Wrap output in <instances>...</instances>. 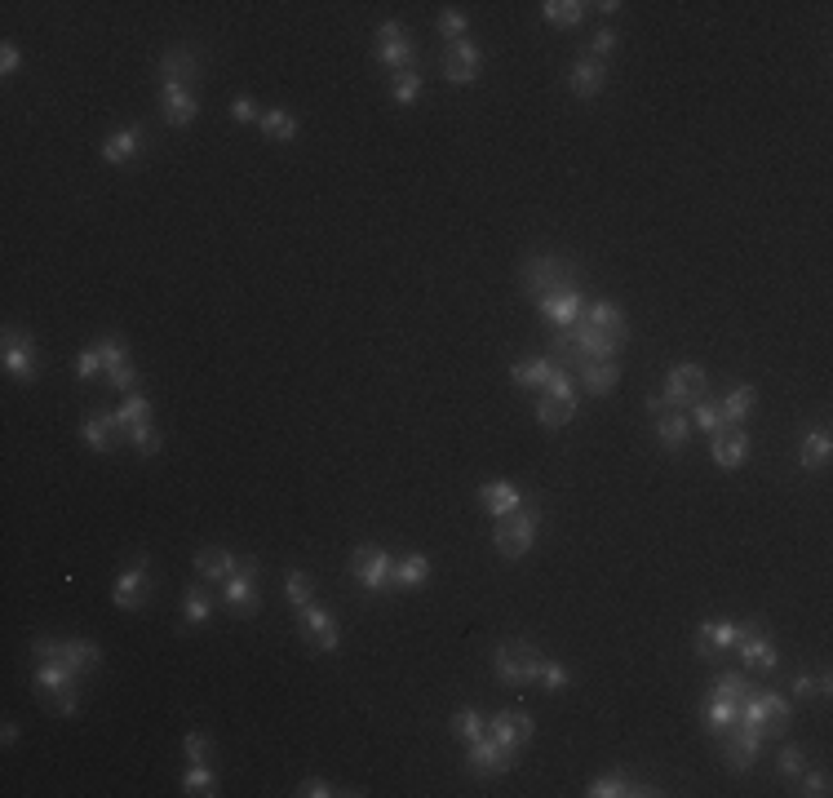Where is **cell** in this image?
I'll return each mask as SVG.
<instances>
[{"label":"cell","instance_id":"obj_37","mask_svg":"<svg viewBox=\"0 0 833 798\" xmlns=\"http://www.w3.org/2000/svg\"><path fill=\"white\" fill-rule=\"evenodd\" d=\"M656 435H661V448H665V453H683L687 439H692V422H687L683 413L656 417Z\"/></svg>","mask_w":833,"mask_h":798},{"label":"cell","instance_id":"obj_48","mask_svg":"<svg viewBox=\"0 0 833 798\" xmlns=\"http://www.w3.org/2000/svg\"><path fill=\"white\" fill-rule=\"evenodd\" d=\"M71 373H76V382H94L98 373H107V368H102V351H98V342H94V346H85V351L76 355V368H71Z\"/></svg>","mask_w":833,"mask_h":798},{"label":"cell","instance_id":"obj_43","mask_svg":"<svg viewBox=\"0 0 833 798\" xmlns=\"http://www.w3.org/2000/svg\"><path fill=\"white\" fill-rule=\"evenodd\" d=\"M116 422H120V435H129L133 426H142V422H151V399L147 395H125V404L116 408Z\"/></svg>","mask_w":833,"mask_h":798},{"label":"cell","instance_id":"obj_19","mask_svg":"<svg viewBox=\"0 0 833 798\" xmlns=\"http://www.w3.org/2000/svg\"><path fill=\"white\" fill-rule=\"evenodd\" d=\"M740 639V621H705L696 630V657L701 661H718L723 652H732Z\"/></svg>","mask_w":833,"mask_h":798},{"label":"cell","instance_id":"obj_56","mask_svg":"<svg viewBox=\"0 0 833 798\" xmlns=\"http://www.w3.org/2000/svg\"><path fill=\"white\" fill-rule=\"evenodd\" d=\"M612 49H616V32H612V27H599V32L590 36V49H585V54L599 58V63H603V58H608Z\"/></svg>","mask_w":833,"mask_h":798},{"label":"cell","instance_id":"obj_34","mask_svg":"<svg viewBox=\"0 0 833 798\" xmlns=\"http://www.w3.org/2000/svg\"><path fill=\"white\" fill-rule=\"evenodd\" d=\"M235 568H240V564H235L231 550H218V546H213V550H200V555H195V572L204 577V586H209V581H226Z\"/></svg>","mask_w":833,"mask_h":798},{"label":"cell","instance_id":"obj_35","mask_svg":"<svg viewBox=\"0 0 833 798\" xmlns=\"http://www.w3.org/2000/svg\"><path fill=\"white\" fill-rule=\"evenodd\" d=\"M754 399L758 391L754 386H732V391L723 395V404H718V413H723V426H740L749 413H754Z\"/></svg>","mask_w":833,"mask_h":798},{"label":"cell","instance_id":"obj_4","mask_svg":"<svg viewBox=\"0 0 833 798\" xmlns=\"http://www.w3.org/2000/svg\"><path fill=\"white\" fill-rule=\"evenodd\" d=\"M537 528H541V510L523 501L519 510H510L506 519H497V528H492V546H497L501 559H523L532 550V541H537Z\"/></svg>","mask_w":833,"mask_h":798},{"label":"cell","instance_id":"obj_18","mask_svg":"<svg viewBox=\"0 0 833 798\" xmlns=\"http://www.w3.org/2000/svg\"><path fill=\"white\" fill-rule=\"evenodd\" d=\"M479 67H483V54H479V45L475 40H457V45H448V54H444V76L452 80V85H475L479 80Z\"/></svg>","mask_w":833,"mask_h":798},{"label":"cell","instance_id":"obj_15","mask_svg":"<svg viewBox=\"0 0 833 798\" xmlns=\"http://www.w3.org/2000/svg\"><path fill=\"white\" fill-rule=\"evenodd\" d=\"M709 391V377H705V368L701 364H674L670 368V377H665V404H696V399H705Z\"/></svg>","mask_w":833,"mask_h":798},{"label":"cell","instance_id":"obj_29","mask_svg":"<svg viewBox=\"0 0 833 798\" xmlns=\"http://www.w3.org/2000/svg\"><path fill=\"white\" fill-rule=\"evenodd\" d=\"M138 151H142V129L129 125V129L111 133V138L98 147V156L107 160V165H129V160H138Z\"/></svg>","mask_w":833,"mask_h":798},{"label":"cell","instance_id":"obj_42","mask_svg":"<svg viewBox=\"0 0 833 798\" xmlns=\"http://www.w3.org/2000/svg\"><path fill=\"white\" fill-rule=\"evenodd\" d=\"M829 692H833L829 670H820V674H794V683H789V697H794V701H816V697H829Z\"/></svg>","mask_w":833,"mask_h":798},{"label":"cell","instance_id":"obj_1","mask_svg":"<svg viewBox=\"0 0 833 798\" xmlns=\"http://www.w3.org/2000/svg\"><path fill=\"white\" fill-rule=\"evenodd\" d=\"M519 284L532 298V306H537L541 298H550V293H559V289H581V266L572 262L568 253L541 249V253H528V258H523Z\"/></svg>","mask_w":833,"mask_h":798},{"label":"cell","instance_id":"obj_7","mask_svg":"<svg viewBox=\"0 0 833 798\" xmlns=\"http://www.w3.org/2000/svg\"><path fill=\"white\" fill-rule=\"evenodd\" d=\"M537 670H541V652L519 639L501 643L497 661H492V674H497L501 683H537Z\"/></svg>","mask_w":833,"mask_h":798},{"label":"cell","instance_id":"obj_31","mask_svg":"<svg viewBox=\"0 0 833 798\" xmlns=\"http://www.w3.org/2000/svg\"><path fill=\"white\" fill-rule=\"evenodd\" d=\"M426 581H430V559L421 550H408V555L395 559V577H390L395 590H421Z\"/></svg>","mask_w":833,"mask_h":798},{"label":"cell","instance_id":"obj_45","mask_svg":"<svg viewBox=\"0 0 833 798\" xmlns=\"http://www.w3.org/2000/svg\"><path fill=\"white\" fill-rule=\"evenodd\" d=\"M421 71H395V80H390V98L399 102V107H413V102L421 98Z\"/></svg>","mask_w":833,"mask_h":798},{"label":"cell","instance_id":"obj_13","mask_svg":"<svg viewBox=\"0 0 833 798\" xmlns=\"http://www.w3.org/2000/svg\"><path fill=\"white\" fill-rule=\"evenodd\" d=\"M514 763H519V754L506 750L501 741H492L488 732H483L479 741H470V745H466V767H470V776H479V781H488V776L510 772Z\"/></svg>","mask_w":833,"mask_h":798},{"label":"cell","instance_id":"obj_20","mask_svg":"<svg viewBox=\"0 0 833 798\" xmlns=\"http://www.w3.org/2000/svg\"><path fill=\"white\" fill-rule=\"evenodd\" d=\"M537 311L545 315V324H550V329H568V324L581 320L585 298H581V289H559V293H550V298H541Z\"/></svg>","mask_w":833,"mask_h":798},{"label":"cell","instance_id":"obj_8","mask_svg":"<svg viewBox=\"0 0 833 798\" xmlns=\"http://www.w3.org/2000/svg\"><path fill=\"white\" fill-rule=\"evenodd\" d=\"M351 577L359 581V590H368V595H386L390 577H395V559L386 555L382 546H359L351 555Z\"/></svg>","mask_w":833,"mask_h":798},{"label":"cell","instance_id":"obj_9","mask_svg":"<svg viewBox=\"0 0 833 798\" xmlns=\"http://www.w3.org/2000/svg\"><path fill=\"white\" fill-rule=\"evenodd\" d=\"M736 652L749 674H771L780 665V652H776V643H771V634L763 630V621H740Z\"/></svg>","mask_w":833,"mask_h":798},{"label":"cell","instance_id":"obj_26","mask_svg":"<svg viewBox=\"0 0 833 798\" xmlns=\"http://www.w3.org/2000/svg\"><path fill=\"white\" fill-rule=\"evenodd\" d=\"M572 417H577V391H563V395H545L537 399V422L545 431H559V426H568Z\"/></svg>","mask_w":833,"mask_h":798},{"label":"cell","instance_id":"obj_60","mask_svg":"<svg viewBox=\"0 0 833 798\" xmlns=\"http://www.w3.org/2000/svg\"><path fill=\"white\" fill-rule=\"evenodd\" d=\"M661 408H665V399H661V395H647V413L661 417Z\"/></svg>","mask_w":833,"mask_h":798},{"label":"cell","instance_id":"obj_2","mask_svg":"<svg viewBox=\"0 0 833 798\" xmlns=\"http://www.w3.org/2000/svg\"><path fill=\"white\" fill-rule=\"evenodd\" d=\"M754 692V683H749V674H736V670H723L714 679V688H709V701H705V710H701V723H705V732L709 736H723L727 728L736 723V714H740V701Z\"/></svg>","mask_w":833,"mask_h":798},{"label":"cell","instance_id":"obj_3","mask_svg":"<svg viewBox=\"0 0 833 798\" xmlns=\"http://www.w3.org/2000/svg\"><path fill=\"white\" fill-rule=\"evenodd\" d=\"M789 719H794V705H789V697H780V692H758V688L740 701V714H736L740 728L763 736V741H767V736H785Z\"/></svg>","mask_w":833,"mask_h":798},{"label":"cell","instance_id":"obj_12","mask_svg":"<svg viewBox=\"0 0 833 798\" xmlns=\"http://www.w3.org/2000/svg\"><path fill=\"white\" fill-rule=\"evenodd\" d=\"M377 63L390 67V71H413V63H417L413 36H408V27L395 23V18L377 27Z\"/></svg>","mask_w":833,"mask_h":798},{"label":"cell","instance_id":"obj_25","mask_svg":"<svg viewBox=\"0 0 833 798\" xmlns=\"http://www.w3.org/2000/svg\"><path fill=\"white\" fill-rule=\"evenodd\" d=\"M479 506L488 510L492 519H506L510 510H519V506H523V493L510 484V479H492V484H483V488H479Z\"/></svg>","mask_w":833,"mask_h":798},{"label":"cell","instance_id":"obj_17","mask_svg":"<svg viewBox=\"0 0 833 798\" xmlns=\"http://www.w3.org/2000/svg\"><path fill=\"white\" fill-rule=\"evenodd\" d=\"M532 732H537V723H532L528 710H501V714H492V719H488V736H492V741H501L514 754L532 741Z\"/></svg>","mask_w":833,"mask_h":798},{"label":"cell","instance_id":"obj_41","mask_svg":"<svg viewBox=\"0 0 833 798\" xmlns=\"http://www.w3.org/2000/svg\"><path fill=\"white\" fill-rule=\"evenodd\" d=\"M262 133L271 142H293L297 138V120H293V111H284V107H271V111H262Z\"/></svg>","mask_w":833,"mask_h":798},{"label":"cell","instance_id":"obj_33","mask_svg":"<svg viewBox=\"0 0 833 798\" xmlns=\"http://www.w3.org/2000/svg\"><path fill=\"white\" fill-rule=\"evenodd\" d=\"M559 373V364L550 360V355H541V360H519V364H510V382L514 386H550V377Z\"/></svg>","mask_w":833,"mask_h":798},{"label":"cell","instance_id":"obj_14","mask_svg":"<svg viewBox=\"0 0 833 798\" xmlns=\"http://www.w3.org/2000/svg\"><path fill=\"white\" fill-rule=\"evenodd\" d=\"M297 630H302V639H306V643H315L320 652H337V643H342V630H337L333 612L320 608L315 599L297 608Z\"/></svg>","mask_w":833,"mask_h":798},{"label":"cell","instance_id":"obj_53","mask_svg":"<svg viewBox=\"0 0 833 798\" xmlns=\"http://www.w3.org/2000/svg\"><path fill=\"white\" fill-rule=\"evenodd\" d=\"M687 422H692V426H701L705 435L723 431V413H718V404H705V399H701V404H696V413L687 417Z\"/></svg>","mask_w":833,"mask_h":798},{"label":"cell","instance_id":"obj_23","mask_svg":"<svg viewBox=\"0 0 833 798\" xmlns=\"http://www.w3.org/2000/svg\"><path fill=\"white\" fill-rule=\"evenodd\" d=\"M714 462L723 470H740L749 462V435L740 431V426H723V431H714Z\"/></svg>","mask_w":833,"mask_h":798},{"label":"cell","instance_id":"obj_10","mask_svg":"<svg viewBox=\"0 0 833 798\" xmlns=\"http://www.w3.org/2000/svg\"><path fill=\"white\" fill-rule=\"evenodd\" d=\"M0 364H5V373L14 377V382H36V377H40V360H36L32 333L5 329V337H0Z\"/></svg>","mask_w":833,"mask_h":798},{"label":"cell","instance_id":"obj_21","mask_svg":"<svg viewBox=\"0 0 833 798\" xmlns=\"http://www.w3.org/2000/svg\"><path fill=\"white\" fill-rule=\"evenodd\" d=\"M160 107L173 129H187L191 120L200 116V98H195L187 85H160Z\"/></svg>","mask_w":833,"mask_h":798},{"label":"cell","instance_id":"obj_5","mask_svg":"<svg viewBox=\"0 0 833 798\" xmlns=\"http://www.w3.org/2000/svg\"><path fill=\"white\" fill-rule=\"evenodd\" d=\"M76 679H80V674H71L67 665L54 661V657L36 661V670H32L36 697H45L54 710H63V719H71V714H76Z\"/></svg>","mask_w":833,"mask_h":798},{"label":"cell","instance_id":"obj_27","mask_svg":"<svg viewBox=\"0 0 833 798\" xmlns=\"http://www.w3.org/2000/svg\"><path fill=\"white\" fill-rule=\"evenodd\" d=\"M568 85H572V94H577V98H599L603 85H608V67H603L599 58L585 54V58H577V67H572Z\"/></svg>","mask_w":833,"mask_h":798},{"label":"cell","instance_id":"obj_59","mask_svg":"<svg viewBox=\"0 0 833 798\" xmlns=\"http://www.w3.org/2000/svg\"><path fill=\"white\" fill-rule=\"evenodd\" d=\"M18 67H23V54H18L14 40H5V45H0V76H14Z\"/></svg>","mask_w":833,"mask_h":798},{"label":"cell","instance_id":"obj_57","mask_svg":"<svg viewBox=\"0 0 833 798\" xmlns=\"http://www.w3.org/2000/svg\"><path fill=\"white\" fill-rule=\"evenodd\" d=\"M231 120H235V125H253V120H262V111H257L253 98H235L231 102Z\"/></svg>","mask_w":833,"mask_h":798},{"label":"cell","instance_id":"obj_30","mask_svg":"<svg viewBox=\"0 0 833 798\" xmlns=\"http://www.w3.org/2000/svg\"><path fill=\"white\" fill-rule=\"evenodd\" d=\"M200 76V58L191 54V49H169V54L160 58V80L164 85H187L191 89V80Z\"/></svg>","mask_w":833,"mask_h":798},{"label":"cell","instance_id":"obj_49","mask_svg":"<svg viewBox=\"0 0 833 798\" xmlns=\"http://www.w3.org/2000/svg\"><path fill=\"white\" fill-rule=\"evenodd\" d=\"M802 772H807V754H802L798 745H785V750H780V781L794 785Z\"/></svg>","mask_w":833,"mask_h":798},{"label":"cell","instance_id":"obj_11","mask_svg":"<svg viewBox=\"0 0 833 798\" xmlns=\"http://www.w3.org/2000/svg\"><path fill=\"white\" fill-rule=\"evenodd\" d=\"M222 603L231 612H240V617H253V612L262 608V590H257V559H244V564L222 581Z\"/></svg>","mask_w":833,"mask_h":798},{"label":"cell","instance_id":"obj_6","mask_svg":"<svg viewBox=\"0 0 833 798\" xmlns=\"http://www.w3.org/2000/svg\"><path fill=\"white\" fill-rule=\"evenodd\" d=\"M32 652H36V661H45V657L63 661L71 674H80V679L102 665V648H98V643H89V639H36Z\"/></svg>","mask_w":833,"mask_h":798},{"label":"cell","instance_id":"obj_16","mask_svg":"<svg viewBox=\"0 0 833 798\" xmlns=\"http://www.w3.org/2000/svg\"><path fill=\"white\" fill-rule=\"evenodd\" d=\"M151 595V577H147V559H133V564L116 577V586H111V603H116L120 612H142V603Z\"/></svg>","mask_w":833,"mask_h":798},{"label":"cell","instance_id":"obj_28","mask_svg":"<svg viewBox=\"0 0 833 798\" xmlns=\"http://www.w3.org/2000/svg\"><path fill=\"white\" fill-rule=\"evenodd\" d=\"M590 798H647V794H656L652 785H643V781H630L625 772H608V776H594L590 781V790H585Z\"/></svg>","mask_w":833,"mask_h":798},{"label":"cell","instance_id":"obj_55","mask_svg":"<svg viewBox=\"0 0 833 798\" xmlns=\"http://www.w3.org/2000/svg\"><path fill=\"white\" fill-rule=\"evenodd\" d=\"M794 785H798V794H811V798H825V794H829V772H825V767H816V772H802V776H798Z\"/></svg>","mask_w":833,"mask_h":798},{"label":"cell","instance_id":"obj_36","mask_svg":"<svg viewBox=\"0 0 833 798\" xmlns=\"http://www.w3.org/2000/svg\"><path fill=\"white\" fill-rule=\"evenodd\" d=\"M585 324H594V329H608V333H630V320H625V311L616 302H590L581 311Z\"/></svg>","mask_w":833,"mask_h":798},{"label":"cell","instance_id":"obj_22","mask_svg":"<svg viewBox=\"0 0 833 798\" xmlns=\"http://www.w3.org/2000/svg\"><path fill=\"white\" fill-rule=\"evenodd\" d=\"M80 439H85V448H94V453H111V448L120 444V422L116 413H85V422H80Z\"/></svg>","mask_w":833,"mask_h":798},{"label":"cell","instance_id":"obj_39","mask_svg":"<svg viewBox=\"0 0 833 798\" xmlns=\"http://www.w3.org/2000/svg\"><path fill=\"white\" fill-rule=\"evenodd\" d=\"M585 9L590 5H581V0H545L541 18L550 27H577V23H585Z\"/></svg>","mask_w":833,"mask_h":798},{"label":"cell","instance_id":"obj_50","mask_svg":"<svg viewBox=\"0 0 833 798\" xmlns=\"http://www.w3.org/2000/svg\"><path fill=\"white\" fill-rule=\"evenodd\" d=\"M125 439H129V444H133V448H138V453H142V457H156V453H160V431H156V426H151V422H142V426H133V431H129Z\"/></svg>","mask_w":833,"mask_h":798},{"label":"cell","instance_id":"obj_44","mask_svg":"<svg viewBox=\"0 0 833 798\" xmlns=\"http://www.w3.org/2000/svg\"><path fill=\"white\" fill-rule=\"evenodd\" d=\"M182 794H195V798H213L218 794V776L209 772V763H191L187 776H182Z\"/></svg>","mask_w":833,"mask_h":798},{"label":"cell","instance_id":"obj_54","mask_svg":"<svg viewBox=\"0 0 833 798\" xmlns=\"http://www.w3.org/2000/svg\"><path fill=\"white\" fill-rule=\"evenodd\" d=\"M209 750H213V741H209V732H187V741H182V754H187L191 763H209Z\"/></svg>","mask_w":833,"mask_h":798},{"label":"cell","instance_id":"obj_40","mask_svg":"<svg viewBox=\"0 0 833 798\" xmlns=\"http://www.w3.org/2000/svg\"><path fill=\"white\" fill-rule=\"evenodd\" d=\"M488 732V714L479 710V705H461L457 714H452V736H461V741H479V736Z\"/></svg>","mask_w":833,"mask_h":798},{"label":"cell","instance_id":"obj_38","mask_svg":"<svg viewBox=\"0 0 833 798\" xmlns=\"http://www.w3.org/2000/svg\"><path fill=\"white\" fill-rule=\"evenodd\" d=\"M209 617H213V599L195 581V586H187V595H182V626H209Z\"/></svg>","mask_w":833,"mask_h":798},{"label":"cell","instance_id":"obj_46","mask_svg":"<svg viewBox=\"0 0 833 798\" xmlns=\"http://www.w3.org/2000/svg\"><path fill=\"white\" fill-rule=\"evenodd\" d=\"M284 595H289L293 608H302V603L315 599V581L306 577L302 568H289V572H284Z\"/></svg>","mask_w":833,"mask_h":798},{"label":"cell","instance_id":"obj_24","mask_svg":"<svg viewBox=\"0 0 833 798\" xmlns=\"http://www.w3.org/2000/svg\"><path fill=\"white\" fill-rule=\"evenodd\" d=\"M568 377L581 386V391H590V395H608L612 386L621 382V364H616V360H594V364L572 368Z\"/></svg>","mask_w":833,"mask_h":798},{"label":"cell","instance_id":"obj_32","mask_svg":"<svg viewBox=\"0 0 833 798\" xmlns=\"http://www.w3.org/2000/svg\"><path fill=\"white\" fill-rule=\"evenodd\" d=\"M829 453H833L829 426H811V431L802 435V448H798L802 470H825V466H829Z\"/></svg>","mask_w":833,"mask_h":798},{"label":"cell","instance_id":"obj_58","mask_svg":"<svg viewBox=\"0 0 833 798\" xmlns=\"http://www.w3.org/2000/svg\"><path fill=\"white\" fill-rule=\"evenodd\" d=\"M297 794H302V798H333L337 790L324 781V776H306V781L297 785Z\"/></svg>","mask_w":833,"mask_h":798},{"label":"cell","instance_id":"obj_51","mask_svg":"<svg viewBox=\"0 0 833 798\" xmlns=\"http://www.w3.org/2000/svg\"><path fill=\"white\" fill-rule=\"evenodd\" d=\"M439 36H444L448 45L466 40V14H461V9H444V14H439Z\"/></svg>","mask_w":833,"mask_h":798},{"label":"cell","instance_id":"obj_52","mask_svg":"<svg viewBox=\"0 0 833 798\" xmlns=\"http://www.w3.org/2000/svg\"><path fill=\"white\" fill-rule=\"evenodd\" d=\"M107 382L116 386L120 395H133V391H138V368H133V360L116 364V368H107Z\"/></svg>","mask_w":833,"mask_h":798},{"label":"cell","instance_id":"obj_47","mask_svg":"<svg viewBox=\"0 0 833 798\" xmlns=\"http://www.w3.org/2000/svg\"><path fill=\"white\" fill-rule=\"evenodd\" d=\"M537 683L545 692H563L572 683V674H568V665H559V661H545L541 657V670H537Z\"/></svg>","mask_w":833,"mask_h":798}]
</instances>
